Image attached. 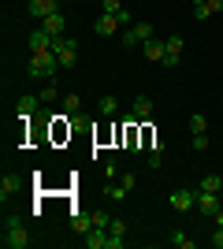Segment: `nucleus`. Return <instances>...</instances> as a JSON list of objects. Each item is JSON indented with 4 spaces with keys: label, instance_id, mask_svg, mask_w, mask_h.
<instances>
[{
    "label": "nucleus",
    "instance_id": "nucleus-13",
    "mask_svg": "<svg viewBox=\"0 0 223 249\" xmlns=\"http://www.w3.org/2000/svg\"><path fill=\"white\" fill-rule=\"evenodd\" d=\"M86 246H89V249H108V231L104 227H93V231H86Z\"/></svg>",
    "mask_w": 223,
    "mask_h": 249
},
{
    "label": "nucleus",
    "instance_id": "nucleus-11",
    "mask_svg": "<svg viewBox=\"0 0 223 249\" xmlns=\"http://www.w3.org/2000/svg\"><path fill=\"white\" fill-rule=\"evenodd\" d=\"M164 45H168V60H164V67H175V63L182 60V37H179V34H171Z\"/></svg>",
    "mask_w": 223,
    "mask_h": 249
},
{
    "label": "nucleus",
    "instance_id": "nucleus-6",
    "mask_svg": "<svg viewBox=\"0 0 223 249\" xmlns=\"http://www.w3.org/2000/svg\"><path fill=\"white\" fill-rule=\"evenodd\" d=\"M19 186H22V182H19V171H11V167H8V171H4V178H0V201L8 205V197H15V194H19Z\"/></svg>",
    "mask_w": 223,
    "mask_h": 249
},
{
    "label": "nucleus",
    "instance_id": "nucleus-33",
    "mask_svg": "<svg viewBox=\"0 0 223 249\" xmlns=\"http://www.w3.org/2000/svg\"><path fill=\"white\" fill-rule=\"evenodd\" d=\"M123 242H127V238H116V234H108V249H123Z\"/></svg>",
    "mask_w": 223,
    "mask_h": 249
},
{
    "label": "nucleus",
    "instance_id": "nucleus-29",
    "mask_svg": "<svg viewBox=\"0 0 223 249\" xmlns=\"http://www.w3.org/2000/svg\"><path fill=\"white\" fill-rule=\"evenodd\" d=\"M208 145H212V142H208V134H193V149H197V153H205Z\"/></svg>",
    "mask_w": 223,
    "mask_h": 249
},
{
    "label": "nucleus",
    "instance_id": "nucleus-26",
    "mask_svg": "<svg viewBox=\"0 0 223 249\" xmlns=\"http://www.w3.org/2000/svg\"><path fill=\"white\" fill-rule=\"evenodd\" d=\"M127 194H130V190L123 186V182H119V186H108V197H112V201H123Z\"/></svg>",
    "mask_w": 223,
    "mask_h": 249
},
{
    "label": "nucleus",
    "instance_id": "nucleus-31",
    "mask_svg": "<svg viewBox=\"0 0 223 249\" xmlns=\"http://www.w3.org/2000/svg\"><path fill=\"white\" fill-rule=\"evenodd\" d=\"M116 19H119V26H134V22H130V11H127V8L116 11Z\"/></svg>",
    "mask_w": 223,
    "mask_h": 249
},
{
    "label": "nucleus",
    "instance_id": "nucleus-28",
    "mask_svg": "<svg viewBox=\"0 0 223 249\" xmlns=\"http://www.w3.org/2000/svg\"><path fill=\"white\" fill-rule=\"evenodd\" d=\"M101 11H108V15H116V11H123V4H119V0H101Z\"/></svg>",
    "mask_w": 223,
    "mask_h": 249
},
{
    "label": "nucleus",
    "instance_id": "nucleus-7",
    "mask_svg": "<svg viewBox=\"0 0 223 249\" xmlns=\"http://www.w3.org/2000/svg\"><path fill=\"white\" fill-rule=\"evenodd\" d=\"M64 26H67V15H64V11H52V15H45V19H41V30L52 34V37H60Z\"/></svg>",
    "mask_w": 223,
    "mask_h": 249
},
{
    "label": "nucleus",
    "instance_id": "nucleus-18",
    "mask_svg": "<svg viewBox=\"0 0 223 249\" xmlns=\"http://www.w3.org/2000/svg\"><path fill=\"white\" fill-rule=\"evenodd\" d=\"M71 231H74V234H86V231H93V216H82V212H74Z\"/></svg>",
    "mask_w": 223,
    "mask_h": 249
},
{
    "label": "nucleus",
    "instance_id": "nucleus-5",
    "mask_svg": "<svg viewBox=\"0 0 223 249\" xmlns=\"http://www.w3.org/2000/svg\"><path fill=\"white\" fill-rule=\"evenodd\" d=\"M171 208H175V212L197 208V194H193V190H171Z\"/></svg>",
    "mask_w": 223,
    "mask_h": 249
},
{
    "label": "nucleus",
    "instance_id": "nucleus-34",
    "mask_svg": "<svg viewBox=\"0 0 223 249\" xmlns=\"http://www.w3.org/2000/svg\"><path fill=\"white\" fill-rule=\"evenodd\" d=\"M212 246H216V249H223V227H216V234H212Z\"/></svg>",
    "mask_w": 223,
    "mask_h": 249
},
{
    "label": "nucleus",
    "instance_id": "nucleus-21",
    "mask_svg": "<svg viewBox=\"0 0 223 249\" xmlns=\"http://www.w3.org/2000/svg\"><path fill=\"white\" fill-rule=\"evenodd\" d=\"M97 108H101V115L108 119V115L119 112V101H116V97H101V104H97Z\"/></svg>",
    "mask_w": 223,
    "mask_h": 249
},
{
    "label": "nucleus",
    "instance_id": "nucleus-12",
    "mask_svg": "<svg viewBox=\"0 0 223 249\" xmlns=\"http://www.w3.org/2000/svg\"><path fill=\"white\" fill-rule=\"evenodd\" d=\"M26 11H30L34 19H45V15H52V11H60V8H56V0H30Z\"/></svg>",
    "mask_w": 223,
    "mask_h": 249
},
{
    "label": "nucleus",
    "instance_id": "nucleus-4",
    "mask_svg": "<svg viewBox=\"0 0 223 249\" xmlns=\"http://www.w3.org/2000/svg\"><path fill=\"white\" fill-rule=\"evenodd\" d=\"M223 208V197L220 194H208V190H197V212H205V216H216Z\"/></svg>",
    "mask_w": 223,
    "mask_h": 249
},
{
    "label": "nucleus",
    "instance_id": "nucleus-16",
    "mask_svg": "<svg viewBox=\"0 0 223 249\" xmlns=\"http://www.w3.org/2000/svg\"><path fill=\"white\" fill-rule=\"evenodd\" d=\"M160 164H164V142L153 138V142H149V167H160Z\"/></svg>",
    "mask_w": 223,
    "mask_h": 249
},
{
    "label": "nucleus",
    "instance_id": "nucleus-36",
    "mask_svg": "<svg viewBox=\"0 0 223 249\" xmlns=\"http://www.w3.org/2000/svg\"><path fill=\"white\" fill-rule=\"evenodd\" d=\"M220 197H223V186H220Z\"/></svg>",
    "mask_w": 223,
    "mask_h": 249
},
{
    "label": "nucleus",
    "instance_id": "nucleus-10",
    "mask_svg": "<svg viewBox=\"0 0 223 249\" xmlns=\"http://www.w3.org/2000/svg\"><path fill=\"white\" fill-rule=\"evenodd\" d=\"M37 104H41V97H30V93H22L19 101H15V112H19V119H30V115L37 112Z\"/></svg>",
    "mask_w": 223,
    "mask_h": 249
},
{
    "label": "nucleus",
    "instance_id": "nucleus-27",
    "mask_svg": "<svg viewBox=\"0 0 223 249\" xmlns=\"http://www.w3.org/2000/svg\"><path fill=\"white\" fill-rule=\"evenodd\" d=\"M89 216H93V227H104V231H108V223H112V216H108V212H89Z\"/></svg>",
    "mask_w": 223,
    "mask_h": 249
},
{
    "label": "nucleus",
    "instance_id": "nucleus-24",
    "mask_svg": "<svg viewBox=\"0 0 223 249\" xmlns=\"http://www.w3.org/2000/svg\"><path fill=\"white\" fill-rule=\"evenodd\" d=\"M220 186H223L220 175H205V178H201V190H208V194H220Z\"/></svg>",
    "mask_w": 223,
    "mask_h": 249
},
{
    "label": "nucleus",
    "instance_id": "nucleus-3",
    "mask_svg": "<svg viewBox=\"0 0 223 249\" xmlns=\"http://www.w3.org/2000/svg\"><path fill=\"white\" fill-rule=\"evenodd\" d=\"M52 52H56V60H60V67H67V71L78 63V45H74L71 37H64V34L52 37Z\"/></svg>",
    "mask_w": 223,
    "mask_h": 249
},
{
    "label": "nucleus",
    "instance_id": "nucleus-23",
    "mask_svg": "<svg viewBox=\"0 0 223 249\" xmlns=\"http://www.w3.org/2000/svg\"><path fill=\"white\" fill-rule=\"evenodd\" d=\"M138 45H141L138 30H134V26H127V30H123V49H138Z\"/></svg>",
    "mask_w": 223,
    "mask_h": 249
},
{
    "label": "nucleus",
    "instance_id": "nucleus-8",
    "mask_svg": "<svg viewBox=\"0 0 223 249\" xmlns=\"http://www.w3.org/2000/svg\"><path fill=\"white\" fill-rule=\"evenodd\" d=\"M141 49H145V60H153V63H164V60H168V45L156 41V37H149Z\"/></svg>",
    "mask_w": 223,
    "mask_h": 249
},
{
    "label": "nucleus",
    "instance_id": "nucleus-1",
    "mask_svg": "<svg viewBox=\"0 0 223 249\" xmlns=\"http://www.w3.org/2000/svg\"><path fill=\"white\" fill-rule=\"evenodd\" d=\"M56 71H60V60H56V52L52 49H41V52H34L30 63H26V74L30 78H56Z\"/></svg>",
    "mask_w": 223,
    "mask_h": 249
},
{
    "label": "nucleus",
    "instance_id": "nucleus-20",
    "mask_svg": "<svg viewBox=\"0 0 223 249\" xmlns=\"http://www.w3.org/2000/svg\"><path fill=\"white\" fill-rule=\"evenodd\" d=\"M190 130H193V134H205V130H208V115L193 112V115H190Z\"/></svg>",
    "mask_w": 223,
    "mask_h": 249
},
{
    "label": "nucleus",
    "instance_id": "nucleus-19",
    "mask_svg": "<svg viewBox=\"0 0 223 249\" xmlns=\"http://www.w3.org/2000/svg\"><path fill=\"white\" fill-rule=\"evenodd\" d=\"M64 112L67 115H78V112H82V97H78V93H67L64 97Z\"/></svg>",
    "mask_w": 223,
    "mask_h": 249
},
{
    "label": "nucleus",
    "instance_id": "nucleus-17",
    "mask_svg": "<svg viewBox=\"0 0 223 249\" xmlns=\"http://www.w3.org/2000/svg\"><path fill=\"white\" fill-rule=\"evenodd\" d=\"M37 97H41V104H52V101H60V82H56V78H49V82H45V89H41Z\"/></svg>",
    "mask_w": 223,
    "mask_h": 249
},
{
    "label": "nucleus",
    "instance_id": "nucleus-25",
    "mask_svg": "<svg viewBox=\"0 0 223 249\" xmlns=\"http://www.w3.org/2000/svg\"><path fill=\"white\" fill-rule=\"evenodd\" d=\"M108 234H116V238H127V223H123V219H112V223H108Z\"/></svg>",
    "mask_w": 223,
    "mask_h": 249
},
{
    "label": "nucleus",
    "instance_id": "nucleus-9",
    "mask_svg": "<svg viewBox=\"0 0 223 249\" xmlns=\"http://www.w3.org/2000/svg\"><path fill=\"white\" fill-rule=\"evenodd\" d=\"M153 97H134V104H130V115L134 119H153Z\"/></svg>",
    "mask_w": 223,
    "mask_h": 249
},
{
    "label": "nucleus",
    "instance_id": "nucleus-22",
    "mask_svg": "<svg viewBox=\"0 0 223 249\" xmlns=\"http://www.w3.org/2000/svg\"><path fill=\"white\" fill-rule=\"evenodd\" d=\"M171 246L175 249H193V238H186V231H171Z\"/></svg>",
    "mask_w": 223,
    "mask_h": 249
},
{
    "label": "nucleus",
    "instance_id": "nucleus-32",
    "mask_svg": "<svg viewBox=\"0 0 223 249\" xmlns=\"http://www.w3.org/2000/svg\"><path fill=\"white\" fill-rule=\"evenodd\" d=\"M205 4H208V11H212V15H220V11H223V0H205Z\"/></svg>",
    "mask_w": 223,
    "mask_h": 249
},
{
    "label": "nucleus",
    "instance_id": "nucleus-30",
    "mask_svg": "<svg viewBox=\"0 0 223 249\" xmlns=\"http://www.w3.org/2000/svg\"><path fill=\"white\" fill-rule=\"evenodd\" d=\"M212 11H208V4H193V19H208Z\"/></svg>",
    "mask_w": 223,
    "mask_h": 249
},
{
    "label": "nucleus",
    "instance_id": "nucleus-14",
    "mask_svg": "<svg viewBox=\"0 0 223 249\" xmlns=\"http://www.w3.org/2000/svg\"><path fill=\"white\" fill-rule=\"evenodd\" d=\"M116 30H119V19H116V15H108V11H101V15H97V34L108 37V34H116Z\"/></svg>",
    "mask_w": 223,
    "mask_h": 249
},
{
    "label": "nucleus",
    "instance_id": "nucleus-15",
    "mask_svg": "<svg viewBox=\"0 0 223 249\" xmlns=\"http://www.w3.org/2000/svg\"><path fill=\"white\" fill-rule=\"evenodd\" d=\"M41 49H52V34H45L41 26L30 34V52H41Z\"/></svg>",
    "mask_w": 223,
    "mask_h": 249
},
{
    "label": "nucleus",
    "instance_id": "nucleus-2",
    "mask_svg": "<svg viewBox=\"0 0 223 249\" xmlns=\"http://www.w3.org/2000/svg\"><path fill=\"white\" fill-rule=\"evenodd\" d=\"M4 249H26L30 246V234H26V227H22L19 216H4Z\"/></svg>",
    "mask_w": 223,
    "mask_h": 249
},
{
    "label": "nucleus",
    "instance_id": "nucleus-35",
    "mask_svg": "<svg viewBox=\"0 0 223 249\" xmlns=\"http://www.w3.org/2000/svg\"><path fill=\"white\" fill-rule=\"evenodd\" d=\"M190 4H205V0H190Z\"/></svg>",
    "mask_w": 223,
    "mask_h": 249
}]
</instances>
